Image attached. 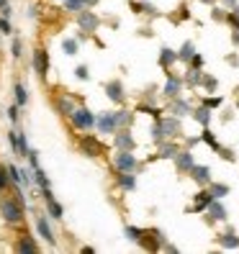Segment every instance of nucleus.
<instances>
[{
    "label": "nucleus",
    "mask_w": 239,
    "mask_h": 254,
    "mask_svg": "<svg viewBox=\"0 0 239 254\" xmlns=\"http://www.w3.org/2000/svg\"><path fill=\"white\" fill-rule=\"evenodd\" d=\"M180 133V121H177V116H172V118H157V124H155V128H152V136H155V141H165V139H172V136H177Z\"/></svg>",
    "instance_id": "f257e3e1"
},
{
    "label": "nucleus",
    "mask_w": 239,
    "mask_h": 254,
    "mask_svg": "<svg viewBox=\"0 0 239 254\" xmlns=\"http://www.w3.org/2000/svg\"><path fill=\"white\" fill-rule=\"evenodd\" d=\"M0 218H3L5 223H10V226H18V223L23 221V205L16 203V198H8L0 203Z\"/></svg>",
    "instance_id": "f03ea898"
},
{
    "label": "nucleus",
    "mask_w": 239,
    "mask_h": 254,
    "mask_svg": "<svg viewBox=\"0 0 239 254\" xmlns=\"http://www.w3.org/2000/svg\"><path fill=\"white\" fill-rule=\"evenodd\" d=\"M70 121H72V126L78 128V131H87V128L95 126V116L87 111L85 106H78V108L70 113Z\"/></svg>",
    "instance_id": "7ed1b4c3"
},
{
    "label": "nucleus",
    "mask_w": 239,
    "mask_h": 254,
    "mask_svg": "<svg viewBox=\"0 0 239 254\" xmlns=\"http://www.w3.org/2000/svg\"><path fill=\"white\" fill-rule=\"evenodd\" d=\"M113 164L118 172H134L137 170V157H134L129 149H118V154L113 157Z\"/></svg>",
    "instance_id": "20e7f679"
},
{
    "label": "nucleus",
    "mask_w": 239,
    "mask_h": 254,
    "mask_svg": "<svg viewBox=\"0 0 239 254\" xmlns=\"http://www.w3.org/2000/svg\"><path fill=\"white\" fill-rule=\"evenodd\" d=\"M36 231H39V236H41L49 247H57V236H54V231H52V226H49V218L44 216V213L36 216Z\"/></svg>",
    "instance_id": "39448f33"
},
{
    "label": "nucleus",
    "mask_w": 239,
    "mask_h": 254,
    "mask_svg": "<svg viewBox=\"0 0 239 254\" xmlns=\"http://www.w3.org/2000/svg\"><path fill=\"white\" fill-rule=\"evenodd\" d=\"M8 175H10V185H16V188H28L34 183L31 177H28V170L16 167V164H8Z\"/></svg>",
    "instance_id": "423d86ee"
},
{
    "label": "nucleus",
    "mask_w": 239,
    "mask_h": 254,
    "mask_svg": "<svg viewBox=\"0 0 239 254\" xmlns=\"http://www.w3.org/2000/svg\"><path fill=\"white\" fill-rule=\"evenodd\" d=\"M98 16H95V13L93 10H80V16H78V26H80V31H87V34H93L95 31V28H98Z\"/></svg>",
    "instance_id": "0eeeda50"
},
{
    "label": "nucleus",
    "mask_w": 239,
    "mask_h": 254,
    "mask_svg": "<svg viewBox=\"0 0 239 254\" xmlns=\"http://www.w3.org/2000/svg\"><path fill=\"white\" fill-rule=\"evenodd\" d=\"M80 149H82L87 157H100L103 152H106V149H103V144H100L95 136H82V139H80Z\"/></svg>",
    "instance_id": "6e6552de"
},
{
    "label": "nucleus",
    "mask_w": 239,
    "mask_h": 254,
    "mask_svg": "<svg viewBox=\"0 0 239 254\" xmlns=\"http://www.w3.org/2000/svg\"><path fill=\"white\" fill-rule=\"evenodd\" d=\"M34 69H36V74L41 80L49 74V54L44 49H36V54H34Z\"/></svg>",
    "instance_id": "1a4fd4ad"
},
{
    "label": "nucleus",
    "mask_w": 239,
    "mask_h": 254,
    "mask_svg": "<svg viewBox=\"0 0 239 254\" xmlns=\"http://www.w3.org/2000/svg\"><path fill=\"white\" fill-rule=\"evenodd\" d=\"M167 74H170V72H167ZM180 90H183V80L175 77V74H170L167 82H165V87H162V95H167V98L172 100V98L180 95Z\"/></svg>",
    "instance_id": "9d476101"
},
{
    "label": "nucleus",
    "mask_w": 239,
    "mask_h": 254,
    "mask_svg": "<svg viewBox=\"0 0 239 254\" xmlns=\"http://www.w3.org/2000/svg\"><path fill=\"white\" fill-rule=\"evenodd\" d=\"M95 126H98L100 133H116V131H118V128H116V121H113V113H100V116L95 118Z\"/></svg>",
    "instance_id": "9b49d317"
},
{
    "label": "nucleus",
    "mask_w": 239,
    "mask_h": 254,
    "mask_svg": "<svg viewBox=\"0 0 239 254\" xmlns=\"http://www.w3.org/2000/svg\"><path fill=\"white\" fill-rule=\"evenodd\" d=\"M190 177L198 185H208V183H211V170H208L206 164H193V167H190Z\"/></svg>",
    "instance_id": "f8f14e48"
},
{
    "label": "nucleus",
    "mask_w": 239,
    "mask_h": 254,
    "mask_svg": "<svg viewBox=\"0 0 239 254\" xmlns=\"http://www.w3.org/2000/svg\"><path fill=\"white\" fill-rule=\"evenodd\" d=\"M170 113L177 116V118H183V116H190L193 108H190V103H188V100H183L180 95H177V98H172V103H170Z\"/></svg>",
    "instance_id": "ddd939ff"
},
{
    "label": "nucleus",
    "mask_w": 239,
    "mask_h": 254,
    "mask_svg": "<svg viewBox=\"0 0 239 254\" xmlns=\"http://www.w3.org/2000/svg\"><path fill=\"white\" fill-rule=\"evenodd\" d=\"M134 136H131V131L129 128H121V131H116V149H129V152H134Z\"/></svg>",
    "instance_id": "4468645a"
},
{
    "label": "nucleus",
    "mask_w": 239,
    "mask_h": 254,
    "mask_svg": "<svg viewBox=\"0 0 239 254\" xmlns=\"http://www.w3.org/2000/svg\"><path fill=\"white\" fill-rule=\"evenodd\" d=\"M206 211H208V218L211 221H227V208L219 203V198H214L211 203H208Z\"/></svg>",
    "instance_id": "2eb2a0df"
},
{
    "label": "nucleus",
    "mask_w": 239,
    "mask_h": 254,
    "mask_svg": "<svg viewBox=\"0 0 239 254\" xmlns=\"http://www.w3.org/2000/svg\"><path fill=\"white\" fill-rule=\"evenodd\" d=\"M193 164H196V159H193L190 149H188V152H177V154H175V167L180 170V172H190Z\"/></svg>",
    "instance_id": "dca6fc26"
},
{
    "label": "nucleus",
    "mask_w": 239,
    "mask_h": 254,
    "mask_svg": "<svg viewBox=\"0 0 239 254\" xmlns=\"http://www.w3.org/2000/svg\"><path fill=\"white\" fill-rule=\"evenodd\" d=\"M106 93H108V98H111L113 103H124V85H121V80L106 82Z\"/></svg>",
    "instance_id": "f3484780"
},
{
    "label": "nucleus",
    "mask_w": 239,
    "mask_h": 254,
    "mask_svg": "<svg viewBox=\"0 0 239 254\" xmlns=\"http://www.w3.org/2000/svg\"><path fill=\"white\" fill-rule=\"evenodd\" d=\"M211 200H214V198H211V192H208V190H201V192H196V205H193V208H188V211H190V213L206 211V205L211 203Z\"/></svg>",
    "instance_id": "a211bd4d"
},
{
    "label": "nucleus",
    "mask_w": 239,
    "mask_h": 254,
    "mask_svg": "<svg viewBox=\"0 0 239 254\" xmlns=\"http://www.w3.org/2000/svg\"><path fill=\"white\" fill-rule=\"evenodd\" d=\"M180 152V146H177L175 141H159V154L162 159H175V154Z\"/></svg>",
    "instance_id": "6ab92c4d"
},
{
    "label": "nucleus",
    "mask_w": 239,
    "mask_h": 254,
    "mask_svg": "<svg viewBox=\"0 0 239 254\" xmlns=\"http://www.w3.org/2000/svg\"><path fill=\"white\" fill-rule=\"evenodd\" d=\"M175 62H177V52H172V49H167V47H162V52H159V64L165 67V69H170Z\"/></svg>",
    "instance_id": "aec40b11"
},
{
    "label": "nucleus",
    "mask_w": 239,
    "mask_h": 254,
    "mask_svg": "<svg viewBox=\"0 0 239 254\" xmlns=\"http://www.w3.org/2000/svg\"><path fill=\"white\" fill-rule=\"evenodd\" d=\"M190 116H193V118H196V121H198V124H201L203 128H206L208 124H211V108H206V106H201V108H196V111H193Z\"/></svg>",
    "instance_id": "412c9836"
},
{
    "label": "nucleus",
    "mask_w": 239,
    "mask_h": 254,
    "mask_svg": "<svg viewBox=\"0 0 239 254\" xmlns=\"http://www.w3.org/2000/svg\"><path fill=\"white\" fill-rule=\"evenodd\" d=\"M44 203H47V211H49V216H52V218H57V221H59V218L65 216V208L54 200V195H52V198H44Z\"/></svg>",
    "instance_id": "4be33fe9"
},
{
    "label": "nucleus",
    "mask_w": 239,
    "mask_h": 254,
    "mask_svg": "<svg viewBox=\"0 0 239 254\" xmlns=\"http://www.w3.org/2000/svg\"><path fill=\"white\" fill-rule=\"evenodd\" d=\"M219 244H221L224 249H237V247H239V236H237L234 231H227V234L219 236Z\"/></svg>",
    "instance_id": "5701e85b"
},
{
    "label": "nucleus",
    "mask_w": 239,
    "mask_h": 254,
    "mask_svg": "<svg viewBox=\"0 0 239 254\" xmlns=\"http://www.w3.org/2000/svg\"><path fill=\"white\" fill-rule=\"evenodd\" d=\"M16 252H26V254H36L39 252V244H34L31 236H23L21 242L16 244Z\"/></svg>",
    "instance_id": "b1692460"
},
{
    "label": "nucleus",
    "mask_w": 239,
    "mask_h": 254,
    "mask_svg": "<svg viewBox=\"0 0 239 254\" xmlns=\"http://www.w3.org/2000/svg\"><path fill=\"white\" fill-rule=\"evenodd\" d=\"M75 108H78V106H75V100H72V98H67V95H62V98L57 100V111L62 113V116H70Z\"/></svg>",
    "instance_id": "393cba45"
},
{
    "label": "nucleus",
    "mask_w": 239,
    "mask_h": 254,
    "mask_svg": "<svg viewBox=\"0 0 239 254\" xmlns=\"http://www.w3.org/2000/svg\"><path fill=\"white\" fill-rule=\"evenodd\" d=\"M118 188H124V190L137 188V177H134V172H121L118 175Z\"/></svg>",
    "instance_id": "a878e982"
},
{
    "label": "nucleus",
    "mask_w": 239,
    "mask_h": 254,
    "mask_svg": "<svg viewBox=\"0 0 239 254\" xmlns=\"http://www.w3.org/2000/svg\"><path fill=\"white\" fill-rule=\"evenodd\" d=\"M208 192H211V198H224V195H229V185H224V183H208Z\"/></svg>",
    "instance_id": "bb28decb"
},
{
    "label": "nucleus",
    "mask_w": 239,
    "mask_h": 254,
    "mask_svg": "<svg viewBox=\"0 0 239 254\" xmlns=\"http://www.w3.org/2000/svg\"><path fill=\"white\" fill-rule=\"evenodd\" d=\"M13 95H16V106H18V108H23L26 103H28V93H26V87H23L21 82L13 85Z\"/></svg>",
    "instance_id": "cd10ccee"
},
{
    "label": "nucleus",
    "mask_w": 239,
    "mask_h": 254,
    "mask_svg": "<svg viewBox=\"0 0 239 254\" xmlns=\"http://www.w3.org/2000/svg\"><path fill=\"white\" fill-rule=\"evenodd\" d=\"M201 80H203V74H201V69H198V67H188V74H185V82H188L190 87H198V85H201Z\"/></svg>",
    "instance_id": "c85d7f7f"
},
{
    "label": "nucleus",
    "mask_w": 239,
    "mask_h": 254,
    "mask_svg": "<svg viewBox=\"0 0 239 254\" xmlns=\"http://www.w3.org/2000/svg\"><path fill=\"white\" fill-rule=\"evenodd\" d=\"M31 172H34V177H31V180H34V183H36L41 190H44V188H49V177L44 175V170L39 167V164H36V167H31Z\"/></svg>",
    "instance_id": "c756f323"
},
{
    "label": "nucleus",
    "mask_w": 239,
    "mask_h": 254,
    "mask_svg": "<svg viewBox=\"0 0 239 254\" xmlns=\"http://www.w3.org/2000/svg\"><path fill=\"white\" fill-rule=\"evenodd\" d=\"M113 121H116V128H126L131 124V113L129 111H116L113 113Z\"/></svg>",
    "instance_id": "7c9ffc66"
},
{
    "label": "nucleus",
    "mask_w": 239,
    "mask_h": 254,
    "mask_svg": "<svg viewBox=\"0 0 239 254\" xmlns=\"http://www.w3.org/2000/svg\"><path fill=\"white\" fill-rule=\"evenodd\" d=\"M196 54V47H193V41H185L180 52H177V59H183V62H190V57Z\"/></svg>",
    "instance_id": "2f4dec72"
},
{
    "label": "nucleus",
    "mask_w": 239,
    "mask_h": 254,
    "mask_svg": "<svg viewBox=\"0 0 239 254\" xmlns=\"http://www.w3.org/2000/svg\"><path fill=\"white\" fill-rule=\"evenodd\" d=\"M201 141H206V144L211 146V149H216V152H219V141H216V136H214V133L208 131V126H206V128H203V133H201Z\"/></svg>",
    "instance_id": "473e14b6"
},
{
    "label": "nucleus",
    "mask_w": 239,
    "mask_h": 254,
    "mask_svg": "<svg viewBox=\"0 0 239 254\" xmlns=\"http://www.w3.org/2000/svg\"><path fill=\"white\" fill-rule=\"evenodd\" d=\"M144 229H137V226H126V236L131 239V242H142V239H144Z\"/></svg>",
    "instance_id": "72a5a7b5"
},
{
    "label": "nucleus",
    "mask_w": 239,
    "mask_h": 254,
    "mask_svg": "<svg viewBox=\"0 0 239 254\" xmlns=\"http://www.w3.org/2000/svg\"><path fill=\"white\" fill-rule=\"evenodd\" d=\"M65 8H67V10H75V13H80V10H85L87 5H85V0H65Z\"/></svg>",
    "instance_id": "f704fd0d"
},
{
    "label": "nucleus",
    "mask_w": 239,
    "mask_h": 254,
    "mask_svg": "<svg viewBox=\"0 0 239 254\" xmlns=\"http://www.w3.org/2000/svg\"><path fill=\"white\" fill-rule=\"evenodd\" d=\"M10 188V175H8V167L0 164V190H8Z\"/></svg>",
    "instance_id": "c9c22d12"
},
{
    "label": "nucleus",
    "mask_w": 239,
    "mask_h": 254,
    "mask_svg": "<svg viewBox=\"0 0 239 254\" xmlns=\"http://www.w3.org/2000/svg\"><path fill=\"white\" fill-rule=\"evenodd\" d=\"M131 8H134V10H139V13H152V16L157 13V8H155L152 3H131Z\"/></svg>",
    "instance_id": "e433bc0d"
},
{
    "label": "nucleus",
    "mask_w": 239,
    "mask_h": 254,
    "mask_svg": "<svg viewBox=\"0 0 239 254\" xmlns=\"http://www.w3.org/2000/svg\"><path fill=\"white\" fill-rule=\"evenodd\" d=\"M28 152H31V149H28V141H26V136L18 131V154L21 157H28Z\"/></svg>",
    "instance_id": "4c0bfd02"
},
{
    "label": "nucleus",
    "mask_w": 239,
    "mask_h": 254,
    "mask_svg": "<svg viewBox=\"0 0 239 254\" xmlns=\"http://www.w3.org/2000/svg\"><path fill=\"white\" fill-rule=\"evenodd\" d=\"M62 47H65V54H78V41L75 39H65Z\"/></svg>",
    "instance_id": "58836bf2"
},
{
    "label": "nucleus",
    "mask_w": 239,
    "mask_h": 254,
    "mask_svg": "<svg viewBox=\"0 0 239 254\" xmlns=\"http://www.w3.org/2000/svg\"><path fill=\"white\" fill-rule=\"evenodd\" d=\"M201 85L206 87V90H211V93H214L219 82H216V77H208V74H203V80H201Z\"/></svg>",
    "instance_id": "ea45409f"
},
{
    "label": "nucleus",
    "mask_w": 239,
    "mask_h": 254,
    "mask_svg": "<svg viewBox=\"0 0 239 254\" xmlns=\"http://www.w3.org/2000/svg\"><path fill=\"white\" fill-rule=\"evenodd\" d=\"M8 141H10L13 154H18V131H10V133H8Z\"/></svg>",
    "instance_id": "a19ab883"
},
{
    "label": "nucleus",
    "mask_w": 239,
    "mask_h": 254,
    "mask_svg": "<svg viewBox=\"0 0 239 254\" xmlns=\"http://www.w3.org/2000/svg\"><path fill=\"white\" fill-rule=\"evenodd\" d=\"M0 34H13V28H10V21L5 16H0Z\"/></svg>",
    "instance_id": "79ce46f5"
},
{
    "label": "nucleus",
    "mask_w": 239,
    "mask_h": 254,
    "mask_svg": "<svg viewBox=\"0 0 239 254\" xmlns=\"http://www.w3.org/2000/svg\"><path fill=\"white\" fill-rule=\"evenodd\" d=\"M203 106L206 108H219L221 106V98H203Z\"/></svg>",
    "instance_id": "37998d69"
},
{
    "label": "nucleus",
    "mask_w": 239,
    "mask_h": 254,
    "mask_svg": "<svg viewBox=\"0 0 239 254\" xmlns=\"http://www.w3.org/2000/svg\"><path fill=\"white\" fill-rule=\"evenodd\" d=\"M190 67H198V69L203 67V57H201L198 52H196V54H193V57H190Z\"/></svg>",
    "instance_id": "c03bdc74"
},
{
    "label": "nucleus",
    "mask_w": 239,
    "mask_h": 254,
    "mask_svg": "<svg viewBox=\"0 0 239 254\" xmlns=\"http://www.w3.org/2000/svg\"><path fill=\"white\" fill-rule=\"evenodd\" d=\"M8 118H10V124H18V106L8 108Z\"/></svg>",
    "instance_id": "a18cd8bd"
},
{
    "label": "nucleus",
    "mask_w": 239,
    "mask_h": 254,
    "mask_svg": "<svg viewBox=\"0 0 239 254\" xmlns=\"http://www.w3.org/2000/svg\"><path fill=\"white\" fill-rule=\"evenodd\" d=\"M219 154H221L224 159H227V162H234V159H237V157H234V152H232V149H221V146H219Z\"/></svg>",
    "instance_id": "49530a36"
},
{
    "label": "nucleus",
    "mask_w": 239,
    "mask_h": 254,
    "mask_svg": "<svg viewBox=\"0 0 239 254\" xmlns=\"http://www.w3.org/2000/svg\"><path fill=\"white\" fill-rule=\"evenodd\" d=\"M75 74H78V80H87V77H90V74H87V67H85V64H80L78 69H75Z\"/></svg>",
    "instance_id": "de8ad7c7"
},
{
    "label": "nucleus",
    "mask_w": 239,
    "mask_h": 254,
    "mask_svg": "<svg viewBox=\"0 0 239 254\" xmlns=\"http://www.w3.org/2000/svg\"><path fill=\"white\" fill-rule=\"evenodd\" d=\"M21 54H23V52H21V39H13V57L18 59Z\"/></svg>",
    "instance_id": "09e8293b"
},
{
    "label": "nucleus",
    "mask_w": 239,
    "mask_h": 254,
    "mask_svg": "<svg viewBox=\"0 0 239 254\" xmlns=\"http://www.w3.org/2000/svg\"><path fill=\"white\" fill-rule=\"evenodd\" d=\"M232 41H234V44H237V47H239V26L234 28V34H232Z\"/></svg>",
    "instance_id": "8fccbe9b"
},
{
    "label": "nucleus",
    "mask_w": 239,
    "mask_h": 254,
    "mask_svg": "<svg viewBox=\"0 0 239 254\" xmlns=\"http://www.w3.org/2000/svg\"><path fill=\"white\" fill-rule=\"evenodd\" d=\"M95 3H98V0H85V5H87V8H90V5H95Z\"/></svg>",
    "instance_id": "3c124183"
},
{
    "label": "nucleus",
    "mask_w": 239,
    "mask_h": 254,
    "mask_svg": "<svg viewBox=\"0 0 239 254\" xmlns=\"http://www.w3.org/2000/svg\"><path fill=\"white\" fill-rule=\"evenodd\" d=\"M232 13H234V16H237V21H239V5H234V10H232Z\"/></svg>",
    "instance_id": "603ef678"
},
{
    "label": "nucleus",
    "mask_w": 239,
    "mask_h": 254,
    "mask_svg": "<svg viewBox=\"0 0 239 254\" xmlns=\"http://www.w3.org/2000/svg\"><path fill=\"white\" fill-rule=\"evenodd\" d=\"M224 3H227V5H232V8H234V5H237V0H224Z\"/></svg>",
    "instance_id": "864d4df0"
},
{
    "label": "nucleus",
    "mask_w": 239,
    "mask_h": 254,
    "mask_svg": "<svg viewBox=\"0 0 239 254\" xmlns=\"http://www.w3.org/2000/svg\"><path fill=\"white\" fill-rule=\"evenodd\" d=\"M5 5H8V0H0V10H3Z\"/></svg>",
    "instance_id": "5fc2aeb1"
},
{
    "label": "nucleus",
    "mask_w": 239,
    "mask_h": 254,
    "mask_svg": "<svg viewBox=\"0 0 239 254\" xmlns=\"http://www.w3.org/2000/svg\"><path fill=\"white\" fill-rule=\"evenodd\" d=\"M201 3H214V0H201Z\"/></svg>",
    "instance_id": "6e6d98bb"
},
{
    "label": "nucleus",
    "mask_w": 239,
    "mask_h": 254,
    "mask_svg": "<svg viewBox=\"0 0 239 254\" xmlns=\"http://www.w3.org/2000/svg\"><path fill=\"white\" fill-rule=\"evenodd\" d=\"M237 108H239V100H237Z\"/></svg>",
    "instance_id": "4d7b16f0"
},
{
    "label": "nucleus",
    "mask_w": 239,
    "mask_h": 254,
    "mask_svg": "<svg viewBox=\"0 0 239 254\" xmlns=\"http://www.w3.org/2000/svg\"><path fill=\"white\" fill-rule=\"evenodd\" d=\"M62 3H65V0H62Z\"/></svg>",
    "instance_id": "13d9d810"
}]
</instances>
